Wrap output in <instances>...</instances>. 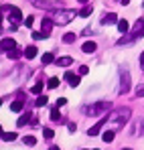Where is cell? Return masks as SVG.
I'll return each instance as SVG.
<instances>
[{
  "label": "cell",
  "instance_id": "obj_1",
  "mask_svg": "<svg viewBox=\"0 0 144 150\" xmlns=\"http://www.w3.org/2000/svg\"><path fill=\"white\" fill-rule=\"evenodd\" d=\"M110 110H112V103H110V101H96V103L83 108L85 116H94V118H97V116H106Z\"/></svg>",
  "mask_w": 144,
  "mask_h": 150
},
{
  "label": "cell",
  "instance_id": "obj_2",
  "mask_svg": "<svg viewBox=\"0 0 144 150\" xmlns=\"http://www.w3.org/2000/svg\"><path fill=\"white\" fill-rule=\"evenodd\" d=\"M128 120H130V108H120L114 114H110L108 124H112V128H122Z\"/></svg>",
  "mask_w": 144,
  "mask_h": 150
},
{
  "label": "cell",
  "instance_id": "obj_3",
  "mask_svg": "<svg viewBox=\"0 0 144 150\" xmlns=\"http://www.w3.org/2000/svg\"><path fill=\"white\" fill-rule=\"evenodd\" d=\"M140 37H144V18H140V21H138V23L134 25L132 33H130L128 37H124V39H120V41H118V45L130 43V41H134V39H140Z\"/></svg>",
  "mask_w": 144,
  "mask_h": 150
},
{
  "label": "cell",
  "instance_id": "obj_4",
  "mask_svg": "<svg viewBox=\"0 0 144 150\" xmlns=\"http://www.w3.org/2000/svg\"><path fill=\"white\" fill-rule=\"evenodd\" d=\"M75 16H77L75 10H59V12L53 14V23L55 25H69Z\"/></svg>",
  "mask_w": 144,
  "mask_h": 150
},
{
  "label": "cell",
  "instance_id": "obj_5",
  "mask_svg": "<svg viewBox=\"0 0 144 150\" xmlns=\"http://www.w3.org/2000/svg\"><path fill=\"white\" fill-rule=\"evenodd\" d=\"M2 10L10 12V16H8V21H12V26H10V30H16V26H18L21 18H23V12H21V8H16V6H10V4H6V6H2Z\"/></svg>",
  "mask_w": 144,
  "mask_h": 150
},
{
  "label": "cell",
  "instance_id": "obj_6",
  "mask_svg": "<svg viewBox=\"0 0 144 150\" xmlns=\"http://www.w3.org/2000/svg\"><path fill=\"white\" fill-rule=\"evenodd\" d=\"M120 93H128L130 91V71L128 69H120V87H118Z\"/></svg>",
  "mask_w": 144,
  "mask_h": 150
},
{
  "label": "cell",
  "instance_id": "obj_7",
  "mask_svg": "<svg viewBox=\"0 0 144 150\" xmlns=\"http://www.w3.org/2000/svg\"><path fill=\"white\" fill-rule=\"evenodd\" d=\"M108 120H110V114H106V116H101V118L97 120V124H96V126H92V128L87 130V134H89V136H97V134L101 132V128H104V126L108 124Z\"/></svg>",
  "mask_w": 144,
  "mask_h": 150
},
{
  "label": "cell",
  "instance_id": "obj_8",
  "mask_svg": "<svg viewBox=\"0 0 144 150\" xmlns=\"http://www.w3.org/2000/svg\"><path fill=\"white\" fill-rule=\"evenodd\" d=\"M65 81H67L71 87H77V85L81 83V75H75L73 71H67V73H65Z\"/></svg>",
  "mask_w": 144,
  "mask_h": 150
},
{
  "label": "cell",
  "instance_id": "obj_9",
  "mask_svg": "<svg viewBox=\"0 0 144 150\" xmlns=\"http://www.w3.org/2000/svg\"><path fill=\"white\" fill-rule=\"evenodd\" d=\"M0 47H2L4 51L16 49V41H14V39H10V37H6V39H2V41H0Z\"/></svg>",
  "mask_w": 144,
  "mask_h": 150
},
{
  "label": "cell",
  "instance_id": "obj_10",
  "mask_svg": "<svg viewBox=\"0 0 144 150\" xmlns=\"http://www.w3.org/2000/svg\"><path fill=\"white\" fill-rule=\"evenodd\" d=\"M53 25H55V23H53V18L45 16V18H43V23H41V30H43V33H49V35H51V28H53Z\"/></svg>",
  "mask_w": 144,
  "mask_h": 150
},
{
  "label": "cell",
  "instance_id": "obj_11",
  "mask_svg": "<svg viewBox=\"0 0 144 150\" xmlns=\"http://www.w3.org/2000/svg\"><path fill=\"white\" fill-rule=\"evenodd\" d=\"M114 23L118 25V16H116L114 12H110V14H106V16L101 18V25H114Z\"/></svg>",
  "mask_w": 144,
  "mask_h": 150
},
{
  "label": "cell",
  "instance_id": "obj_12",
  "mask_svg": "<svg viewBox=\"0 0 144 150\" xmlns=\"http://www.w3.org/2000/svg\"><path fill=\"white\" fill-rule=\"evenodd\" d=\"M83 53H87V55H92V53H96V49H97V45L94 43V41H87V43H83Z\"/></svg>",
  "mask_w": 144,
  "mask_h": 150
},
{
  "label": "cell",
  "instance_id": "obj_13",
  "mask_svg": "<svg viewBox=\"0 0 144 150\" xmlns=\"http://www.w3.org/2000/svg\"><path fill=\"white\" fill-rule=\"evenodd\" d=\"M24 57H26V59H35V57H37V47H35V45H28V47L24 49Z\"/></svg>",
  "mask_w": 144,
  "mask_h": 150
},
{
  "label": "cell",
  "instance_id": "obj_14",
  "mask_svg": "<svg viewBox=\"0 0 144 150\" xmlns=\"http://www.w3.org/2000/svg\"><path fill=\"white\" fill-rule=\"evenodd\" d=\"M55 63H57L59 67H69V65L73 63V59H71V57H59Z\"/></svg>",
  "mask_w": 144,
  "mask_h": 150
},
{
  "label": "cell",
  "instance_id": "obj_15",
  "mask_svg": "<svg viewBox=\"0 0 144 150\" xmlns=\"http://www.w3.org/2000/svg\"><path fill=\"white\" fill-rule=\"evenodd\" d=\"M92 12H94V6H83V8L77 12V16H83V18H85V16H89Z\"/></svg>",
  "mask_w": 144,
  "mask_h": 150
},
{
  "label": "cell",
  "instance_id": "obj_16",
  "mask_svg": "<svg viewBox=\"0 0 144 150\" xmlns=\"http://www.w3.org/2000/svg\"><path fill=\"white\" fill-rule=\"evenodd\" d=\"M6 55H8L10 59H18L21 55H24V51H21V49H10V51H6Z\"/></svg>",
  "mask_w": 144,
  "mask_h": 150
},
{
  "label": "cell",
  "instance_id": "obj_17",
  "mask_svg": "<svg viewBox=\"0 0 144 150\" xmlns=\"http://www.w3.org/2000/svg\"><path fill=\"white\" fill-rule=\"evenodd\" d=\"M118 30L126 35V33L130 30V25H128V21H118Z\"/></svg>",
  "mask_w": 144,
  "mask_h": 150
},
{
  "label": "cell",
  "instance_id": "obj_18",
  "mask_svg": "<svg viewBox=\"0 0 144 150\" xmlns=\"http://www.w3.org/2000/svg\"><path fill=\"white\" fill-rule=\"evenodd\" d=\"M57 59L53 57V53H45L43 55V65H51V63H55Z\"/></svg>",
  "mask_w": 144,
  "mask_h": 150
},
{
  "label": "cell",
  "instance_id": "obj_19",
  "mask_svg": "<svg viewBox=\"0 0 144 150\" xmlns=\"http://www.w3.org/2000/svg\"><path fill=\"white\" fill-rule=\"evenodd\" d=\"M114 136H116V134H114V130H106V132L101 134L104 142H112V140H114Z\"/></svg>",
  "mask_w": 144,
  "mask_h": 150
},
{
  "label": "cell",
  "instance_id": "obj_20",
  "mask_svg": "<svg viewBox=\"0 0 144 150\" xmlns=\"http://www.w3.org/2000/svg\"><path fill=\"white\" fill-rule=\"evenodd\" d=\"M51 120H53V122H59V120H61V114H59V108H57V105L51 110Z\"/></svg>",
  "mask_w": 144,
  "mask_h": 150
},
{
  "label": "cell",
  "instance_id": "obj_21",
  "mask_svg": "<svg viewBox=\"0 0 144 150\" xmlns=\"http://www.w3.org/2000/svg\"><path fill=\"white\" fill-rule=\"evenodd\" d=\"M2 140H6V142L16 140V132H4V134H2Z\"/></svg>",
  "mask_w": 144,
  "mask_h": 150
},
{
  "label": "cell",
  "instance_id": "obj_22",
  "mask_svg": "<svg viewBox=\"0 0 144 150\" xmlns=\"http://www.w3.org/2000/svg\"><path fill=\"white\" fill-rule=\"evenodd\" d=\"M23 142H24V146H35V144H37V138H35V136H24Z\"/></svg>",
  "mask_w": 144,
  "mask_h": 150
},
{
  "label": "cell",
  "instance_id": "obj_23",
  "mask_svg": "<svg viewBox=\"0 0 144 150\" xmlns=\"http://www.w3.org/2000/svg\"><path fill=\"white\" fill-rule=\"evenodd\" d=\"M10 110H12V112H21V110H23V100L12 101V103H10Z\"/></svg>",
  "mask_w": 144,
  "mask_h": 150
},
{
  "label": "cell",
  "instance_id": "obj_24",
  "mask_svg": "<svg viewBox=\"0 0 144 150\" xmlns=\"http://www.w3.org/2000/svg\"><path fill=\"white\" fill-rule=\"evenodd\" d=\"M28 122H31V114H24V116H21V118H18L16 126H24V124H28Z\"/></svg>",
  "mask_w": 144,
  "mask_h": 150
},
{
  "label": "cell",
  "instance_id": "obj_25",
  "mask_svg": "<svg viewBox=\"0 0 144 150\" xmlns=\"http://www.w3.org/2000/svg\"><path fill=\"white\" fill-rule=\"evenodd\" d=\"M33 39H35V41H41V39H49V33H43V30H39V33H33Z\"/></svg>",
  "mask_w": 144,
  "mask_h": 150
},
{
  "label": "cell",
  "instance_id": "obj_26",
  "mask_svg": "<svg viewBox=\"0 0 144 150\" xmlns=\"http://www.w3.org/2000/svg\"><path fill=\"white\" fill-rule=\"evenodd\" d=\"M57 85H59V77H51V79L47 81V87H49V89H55Z\"/></svg>",
  "mask_w": 144,
  "mask_h": 150
},
{
  "label": "cell",
  "instance_id": "obj_27",
  "mask_svg": "<svg viewBox=\"0 0 144 150\" xmlns=\"http://www.w3.org/2000/svg\"><path fill=\"white\" fill-rule=\"evenodd\" d=\"M63 43H75V33H67V35H63Z\"/></svg>",
  "mask_w": 144,
  "mask_h": 150
},
{
  "label": "cell",
  "instance_id": "obj_28",
  "mask_svg": "<svg viewBox=\"0 0 144 150\" xmlns=\"http://www.w3.org/2000/svg\"><path fill=\"white\" fill-rule=\"evenodd\" d=\"M47 96H39L37 98V108H43V105H47Z\"/></svg>",
  "mask_w": 144,
  "mask_h": 150
},
{
  "label": "cell",
  "instance_id": "obj_29",
  "mask_svg": "<svg viewBox=\"0 0 144 150\" xmlns=\"http://www.w3.org/2000/svg\"><path fill=\"white\" fill-rule=\"evenodd\" d=\"M41 89H43V81H39V83H35V85L31 87V93H41Z\"/></svg>",
  "mask_w": 144,
  "mask_h": 150
},
{
  "label": "cell",
  "instance_id": "obj_30",
  "mask_svg": "<svg viewBox=\"0 0 144 150\" xmlns=\"http://www.w3.org/2000/svg\"><path fill=\"white\" fill-rule=\"evenodd\" d=\"M43 136H45V138H47V140H51V138H53V136H55V132H53V130H51V128H43Z\"/></svg>",
  "mask_w": 144,
  "mask_h": 150
},
{
  "label": "cell",
  "instance_id": "obj_31",
  "mask_svg": "<svg viewBox=\"0 0 144 150\" xmlns=\"http://www.w3.org/2000/svg\"><path fill=\"white\" fill-rule=\"evenodd\" d=\"M136 96H138V98H144V85H138V87H136Z\"/></svg>",
  "mask_w": 144,
  "mask_h": 150
},
{
  "label": "cell",
  "instance_id": "obj_32",
  "mask_svg": "<svg viewBox=\"0 0 144 150\" xmlns=\"http://www.w3.org/2000/svg\"><path fill=\"white\" fill-rule=\"evenodd\" d=\"M87 71H89V67H87V65H81V67H79V75H85Z\"/></svg>",
  "mask_w": 144,
  "mask_h": 150
},
{
  "label": "cell",
  "instance_id": "obj_33",
  "mask_svg": "<svg viewBox=\"0 0 144 150\" xmlns=\"http://www.w3.org/2000/svg\"><path fill=\"white\" fill-rule=\"evenodd\" d=\"M65 103H67L65 98H59V100H57V108H61V105H65Z\"/></svg>",
  "mask_w": 144,
  "mask_h": 150
},
{
  "label": "cell",
  "instance_id": "obj_34",
  "mask_svg": "<svg viewBox=\"0 0 144 150\" xmlns=\"http://www.w3.org/2000/svg\"><path fill=\"white\" fill-rule=\"evenodd\" d=\"M24 25H26V26H33V16H26V18H24Z\"/></svg>",
  "mask_w": 144,
  "mask_h": 150
},
{
  "label": "cell",
  "instance_id": "obj_35",
  "mask_svg": "<svg viewBox=\"0 0 144 150\" xmlns=\"http://www.w3.org/2000/svg\"><path fill=\"white\" fill-rule=\"evenodd\" d=\"M31 2H33L35 6H47V4H45V2H41V0H31Z\"/></svg>",
  "mask_w": 144,
  "mask_h": 150
},
{
  "label": "cell",
  "instance_id": "obj_36",
  "mask_svg": "<svg viewBox=\"0 0 144 150\" xmlns=\"http://www.w3.org/2000/svg\"><path fill=\"white\" fill-rule=\"evenodd\" d=\"M140 67H142V71H144V51H142V55H140Z\"/></svg>",
  "mask_w": 144,
  "mask_h": 150
},
{
  "label": "cell",
  "instance_id": "obj_37",
  "mask_svg": "<svg viewBox=\"0 0 144 150\" xmlns=\"http://www.w3.org/2000/svg\"><path fill=\"white\" fill-rule=\"evenodd\" d=\"M128 2H130V0H120V4H124V6H126Z\"/></svg>",
  "mask_w": 144,
  "mask_h": 150
},
{
  "label": "cell",
  "instance_id": "obj_38",
  "mask_svg": "<svg viewBox=\"0 0 144 150\" xmlns=\"http://www.w3.org/2000/svg\"><path fill=\"white\" fill-rule=\"evenodd\" d=\"M49 150H61V148H59V146H51Z\"/></svg>",
  "mask_w": 144,
  "mask_h": 150
},
{
  "label": "cell",
  "instance_id": "obj_39",
  "mask_svg": "<svg viewBox=\"0 0 144 150\" xmlns=\"http://www.w3.org/2000/svg\"><path fill=\"white\" fill-rule=\"evenodd\" d=\"M77 2H81V4H85V2H87V0H77Z\"/></svg>",
  "mask_w": 144,
  "mask_h": 150
},
{
  "label": "cell",
  "instance_id": "obj_40",
  "mask_svg": "<svg viewBox=\"0 0 144 150\" xmlns=\"http://www.w3.org/2000/svg\"><path fill=\"white\" fill-rule=\"evenodd\" d=\"M2 134H4V132H2V128H0V138H2Z\"/></svg>",
  "mask_w": 144,
  "mask_h": 150
},
{
  "label": "cell",
  "instance_id": "obj_41",
  "mask_svg": "<svg viewBox=\"0 0 144 150\" xmlns=\"http://www.w3.org/2000/svg\"><path fill=\"white\" fill-rule=\"evenodd\" d=\"M0 26H2V14H0Z\"/></svg>",
  "mask_w": 144,
  "mask_h": 150
},
{
  "label": "cell",
  "instance_id": "obj_42",
  "mask_svg": "<svg viewBox=\"0 0 144 150\" xmlns=\"http://www.w3.org/2000/svg\"><path fill=\"white\" fill-rule=\"evenodd\" d=\"M122 150H132V148H122Z\"/></svg>",
  "mask_w": 144,
  "mask_h": 150
},
{
  "label": "cell",
  "instance_id": "obj_43",
  "mask_svg": "<svg viewBox=\"0 0 144 150\" xmlns=\"http://www.w3.org/2000/svg\"><path fill=\"white\" fill-rule=\"evenodd\" d=\"M0 105H2V100H0Z\"/></svg>",
  "mask_w": 144,
  "mask_h": 150
}]
</instances>
